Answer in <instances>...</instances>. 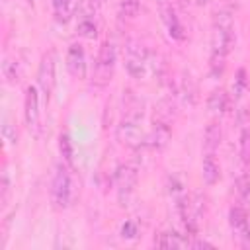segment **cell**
<instances>
[{
  "instance_id": "1",
  "label": "cell",
  "mask_w": 250,
  "mask_h": 250,
  "mask_svg": "<svg viewBox=\"0 0 250 250\" xmlns=\"http://www.w3.org/2000/svg\"><path fill=\"white\" fill-rule=\"evenodd\" d=\"M232 47H234L232 14L227 8H221L215 12V18H213V49H211V53H221L227 57Z\"/></svg>"
},
{
  "instance_id": "2",
  "label": "cell",
  "mask_w": 250,
  "mask_h": 250,
  "mask_svg": "<svg viewBox=\"0 0 250 250\" xmlns=\"http://www.w3.org/2000/svg\"><path fill=\"white\" fill-rule=\"evenodd\" d=\"M68 164H57L53 170V178H51V203L57 209H66L72 201V178L70 172L66 168Z\"/></svg>"
},
{
  "instance_id": "3",
  "label": "cell",
  "mask_w": 250,
  "mask_h": 250,
  "mask_svg": "<svg viewBox=\"0 0 250 250\" xmlns=\"http://www.w3.org/2000/svg\"><path fill=\"white\" fill-rule=\"evenodd\" d=\"M113 66H115V45L111 41H104L98 53L96 68H94V82L98 86L107 84L111 80Z\"/></svg>"
},
{
  "instance_id": "4",
  "label": "cell",
  "mask_w": 250,
  "mask_h": 250,
  "mask_svg": "<svg viewBox=\"0 0 250 250\" xmlns=\"http://www.w3.org/2000/svg\"><path fill=\"white\" fill-rule=\"evenodd\" d=\"M41 102H39V90L37 86H27L23 96V119L27 129L33 135H39V123H41Z\"/></svg>"
},
{
  "instance_id": "5",
  "label": "cell",
  "mask_w": 250,
  "mask_h": 250,
  "mask_svg": "<svg viewBox=\"0 0 250 250\" xmlns=\"http://www.w3.org/2000/svg\"><path fill=\"white\" fill-rule=\"evenodd\" d=\"M137 184V166L135 164H121L115 172V188H117V199L121 205H127L133 189Z\"/></svg>"
},
{
  "instance_id": "6",
  "label": "cell",
  "mask_w": 250,
  "mask_h": 250,
  "mask_svg": "<svg viewBox=\"0 0 250 250\" xmlns=\"http://www.w3.org/2000/svg\"><path fill=\"white\" fill-rule=\"evenodd\" d=\"M156 8H158L160 20H162L168 35L172 39H176V41H182L186 37V33H184V25H182V21H180V18H178L172 2L170 0H156Z\"/></svg>"
},
{
  "instance_id": "7",
  "label": "cell",
  "mask_w": 250,
  "mask_h": 250,
  "mask_svg": "<svg viewBox=\"0 0 250 250\" xmlns=\"http://www.w3.org/2000/svg\"><path fill=\"white\" fill-rule=\"evenodd\" d=\"M127 57H125V68L133 78H143L145 76V68L148 62V55L143 49V45H139L137 41H129L127 47Z\"/></svg>"
},
{
  "instance_id": "8",
  "label": "cell",
  "mask_w": 250,
  "mask_h": 250,
  "mask_svg": "<svg viewBox=\"0 0 250 250\" xmlns=\"http://www.w3.org/2000/svg\"><path fill=\"white\" fill-rule=\"evenodd\" d=\"M37 86H39L41 94L45 96V102H49V96L53 94V88H55V55H53V51H49L41 57V62L37 68Z\"/></svg>"
},
{
  "instance_id": "9",
  "label": "cell",
  "mask_w": 250,
  "mask_h": 250,
  "mask_svg": "<svg viewBox=\"0 0 250 250\" xmlns=\"http://www.w3.org/2000/svg\"><path fill=\"white\" fill-rule=\"evenodd\" d=\"M117 135L123 143L135 146L141 143V115L139 111H127L117 127Z\"/></svg>"
},
{
  "instance_id": "10",
  "label": "cell",
  "mask_w": 250,
  "mask_h": 250,
  "mask_svg": "<svg viewBox=\"0 0 250 250\" xmlns=\"http://www.w3.org/2000/svg\"><path fill=\"white\" fill-rule=\"evenodd\" d=\"M229 225L244 244H250V213L242 205H232L229 209Z\"/></svg>"
},
{
  "instance_id": "11",
  "label": "cell",
  "mask_w": 250,
  "mask_h": 250,
  "mask_svg": "<svg viewBox=\"0 0 250 250\" xmlns=\"http://www.w3.org/2000/svg\"><path fill=\"white\" fill-rule=\"evenodd\" d=\"M66 68L70 72V76L82 80L86 78L88 72V62H86V51L80 43H70L68 51H66Z\"/></svg>"
},
{
  "instance_id": "12",
  "label": "cell",
  "mask_w": 250,
  "mask_h": 250,
  "mask_svg": "<svg viewBox=\"0 0 250 250\" xmlns=\"http://www.w3.org/2000/svg\"><path fill=\"white\" fill-rule=\"evenodd\" d=\"M78 23L76 31L84 39H94L98 35V23L94 20V4L92 2H82L78 8Z\"/></svg>"
},
{
  "instance_id": "13",
  "label": "cell",
  "mask_w": 250,
  "mask_h": 250,
  "mask_svg": "<svg viewBox=\"0 0 250 250\" xmlns=\"http://www.w3.org/2000/svg\"><path fill=\"white\" fill-rule=\"evenodd\" d=\"M201 176H203V182L207 186L217 184L219 178H221V164L215 158V152H211V150H205V154H203V160H201Z\"/></svg>"
},
{
  "instance_id": "14",
  "label": "cell",
  "mask_w": 250,
  "mask_h": 250,
  "mask_svg": "<svg viewBox=\"0 0 250 250\" xmlns=\"http://www.w3.org/2000/svg\"><path fill=\"white\" fill-rule=\"evenodd\" d=\"M51 4H53L55 18H57L61 23H66V21L74 16V12H76V8H78V2H76V0H51Z\"/></svg>"
},
{
  "instance_id": "15",
  "label": "cell",
  "mask_w": 250,
  "mask_h": 250,
  "mask_svg": "<svg viewBox=\"0 0 250 250\" xmlns=\"http://www.w3.org/2000/svg\"><path fill=\"white\" fill-rule=\"evenodd\" d=\"M221 139H223V131H221V125L217 121H211L207 127H205V133H203V145H205V150H211L215 152L221 145Z\"/></svg>"
},
{
  "instance_id": "16",
  "label": "cell",
  "mask_w": 250,
  "mask_h": 250,
  "mask_svg": "<svg viewBox=\"0 0 250 250\" xmlns=\"http://www.w3.org/2000/svg\"><path fill=\"white\" fill-rule=\"evenodd\" d=\"M207 105L213 113H225L227 107H229V94L223 90V88H215L211 94H209V100H207Z\"/></svg>"
},
{
  "instance_id": "17",
  "label": "cell",
  "mask_w": 250,
  "mask_h": 250,
  "mask_svg": "<svg viewBox=\"0 0 250 250\" xmlns=\"http://www.w3.org/2000/svg\"><path fill=\"white\" fill-rule=\"evenodd\" d=\"M154 244L160 246V248H180V246H188L189 242L184 240L176 232H160V234L154 236Z\"/></svg>"
},
{
  "instance_id": "18",
  "label": "cell",
  "mask_w": 250,
  "mask_h": 250,
  "mask_svg": "<svg viewBox=\"0 0 250 250\" xmlns=\"http://www.w3.org/2000/svg\"><path fill=\"white\" fill-rule=\"evenodd\" d=\"M168 139H170V127H168L166 123H162V121L154 123V127H152V137H150L152 146H154V148H162V146L168 143Z\"/></svg>"
},
{
  "instance_id": "19",
  "label": "cell",
  "mask_w": 250,
  "mask_h": 250,
  "mask_svg": "<svg viewBox=\"0 0 250 250\" xmlns=\"http://www.w3.org/2000/svg\"><path fill=\"white\" fill-rule=\"evenodd\" d=\"M2 74H4V78H6L10 84H16V82L20 80V76H21L20 62H18L16 59L6 57V59L2 61Z\"/></svg>"
},
{
  "instance_id": "20",
  "label": "cell",
  "mask_w": 250,
  "mask_h": 250,
  "mask_svg": "<svg viewBox=\"0 0 250 250\" xmlns=\"http://www.w3.org/2000/svg\"><path fill=\"white\" fill-rule=\"evenodd\" d=\"M234 188L240 199H248L250 197V174L246 170L238 172V176L234 178Z\"/></svg>"
},
{
  "instance_id": "21",
  "label": "cell",
  "mask_w": 250,
  "mask_h": 250,
  "mask_svg": "<svg viewBox=\"0 0 250 250\" xmlns=\"http://www.w3.org/2000/svg\"><path fill=\"white\" fill-rule=\"evenodd\" d=\"M141 10V0H121L119 2V16L127 20H135Z\"/></svg>"
},
{
  "instance_id": "22",
  "label": "cell",
  "mask_w": 250,
  "mask_h": 250,
  "mask_svg": "<svg viewBox=\"0 0 250 250\" xmlns=\"http://www.w3.org/2000/svg\"><path fill=\"white\" fill-rule=\"evenodd\" d=\"M59 150H61V156L64 160V164H72V143L68 139V135H61L59 137Z\"/></svg>"
},
{
  "instance_id": "23",
  "label": "cell",
  "mask_w": 250,
  "mask_h": 250,
  "mask_svg": "<svg viewBox=\"0 0 250 250\" xmlns=\"http://www.w3.org/2000/svg\"><path fill=\"white\" fill-rule=\"evenodd\" d=\"M209 70L213 78H219L225 70V55L221 53H211V62H209Z\"/></svg>"
},
{
  "instance_id": "24",
  "label": "cell",
  "mask_w": 250,
  "mask_h": 250,
  "mask_svg": "<svg viewBox=\"0 0 250 250\" xmlns=\"http://www.w3.org/2000/svg\"><path fill=\"white\" fill-rule=\"evenodd\" d=\"M240 156L250 164V125H246L240 133Z\"/></svg>"
},
{
  "instance_id": "25",
  "label": "cell",
  "mask_w": 250,
  "mask_h": 250,
  "mask_svg": "<svg viewBox=\"0 0 250 250\" xmlns=\"http://www.w3.org/2000/svg\"><path fill=\"white\" fill-rule=\"evenodd\" d=\"M2 137H4V141L10 143V145H14V143L18 141V133L12 129V123H10L6 117L2 119Z\"/></svg>"
},
{
  "instance_id": "26",
  "label": "cell",
  "mask_w": 250,
  "mask_h": 250,
  "mask_svg": "<svg viewBox=\"0 0 250 250\" xmlns=\"http://www.w3.org/2000/svg\"><path fill=\"white\" fill-rule=\"evenodd\" d=\"M246 86H248L246 70H244V68H240V70L236 72V78H234V94H236V96H242V92L246 90Z\"/></svg>"
},
{
  "instance_id": "27",
  "label": "cell",
  "mask_w": 250,
  "mask_h": 250,
  "mask_svg": "<svg viewBox=\"0 0 250 250\" xmlns=\"http://www.w3.org/2000/svg\"><path fill=\"white\" fill-rule=\"evenodd\" d=\"M121 236H123V238H135V236H137V225L131 223V221H127V223L121 227Z\"/></svg>"
},
{
  "instance_id": "28",
  "label": "cell",
  "mask_w": 250,
  "mask_h": 250,
  "mask_svg": "<svg viewBox=\"0 0 250 250\" xmlns=\"http://www.w3.org/2000/svg\"><path fill=\"white\" fill-rule=\"evenodd\" d=\"M195 2H197V4H199V6H205V4H207V2H209V0H195Z\"/></svg>"
},
{
  "instance_id": "29",
  "label": "cell",
  "mask_w": 250,
  "mask_h": 250,
  "mask_svg": "<svg viewBox=\"0 0 250 250\" xmlns=\"http://www.w3.org/2000/svg\"><path fill=\"white\" fill-rule=\"evenodd\" d=\"M90 2H92V4H100L102 0H90Z\"/></svg>"
}]
</instances>
